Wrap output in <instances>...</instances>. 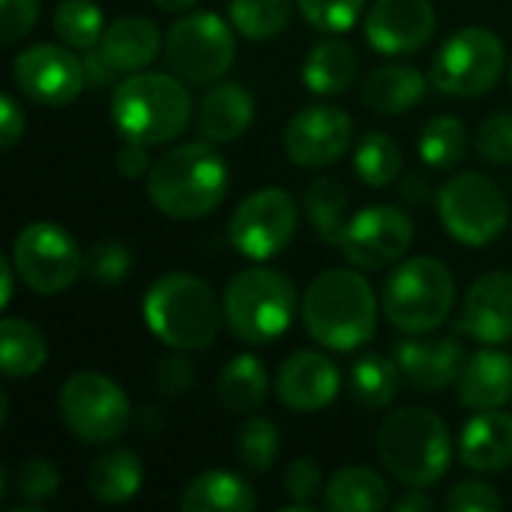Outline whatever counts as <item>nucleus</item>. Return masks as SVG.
Listing matches in <instances>:
<instances>
[{
    "label": "nucleus",
    "instance_id": "obj_54",
    "mask_svg": "<svg viewBox=\"0 0 512 512\" xmlns=\"http://www.w3.org/2000/svg\"><path fill=\"white\" fill-rule=\"evenodd\" d=\"M6 414H9V396L0 393V423H6Z\"/></svg>",
    "mask_w": 512,
    "mask_h": 512
},
{
    "label": "nucleus",
    "instance_id": "obj_39",
    "mask_svg": "<svg viewBox=\"0 0 512 512\" xmlns=\"http://www.w3.org/2000/svg\"><path fill=\"white\" fill-rule=\"evenodd\" d=\"M132 273V252L120 240H99L84 252V276L99 285H120Z\"/></svg>",
    "mask_w": 512,
    "mask_h": 512
},
{
    "label": "nucleus",
    "instance_id": "obj_5",
    "mask_svg": "<svg viewBox=\"0 0 512 512\" xmlns=\"http://www.w3.org/2000/svg\"><path fill=\"white\" fill-rule=\"evenodd\" d=\"M378 459L405 486H435L453 462V438L447 423L420 405L399 408L378 426Z\"/></svg>",
    "mask_w": 512,
    "mask_h": 512
},
{
    "label": "nucleus",
    "instance_id": "obj_53",
    "mask_svg": "<svg viewBox=\"0 0 512 512\" xmlns=\"http://www.w3.org/2000/svg\"><path fill=\"white\" fill-rule=\"evenodd\" d=\"M162 12H192L198 0H153Z\"/></svg>",
    "mask_w": 512,
    "mask_h": 512
},
{
    "label": "nucleus",
    "instance_id": "obj_52",
    "mask_svg": "<svg viewBox=\"0 0 512 512\" xmlns=\"http://www.w3.org/2000/svg\"><path fill=\"white\" fill-rule=\"evenodd\" d=\"M15 264L12 258H0V309H6L12 303V294H15Z\"/></svg>",
    "mask_w": 512,
    "mask_h": 512
},
{
    "label": "nucleus",
    "instance_id": "obj_51",
    "mask_svg": "<svg viewBox=\"0 0 512 512\" xmlns=\"http://www.w3.org/2000/svg\"><path fill=\"white\" fill-rule=\"evenodd\" d=\"M393 510L396 512H432L435 510V501H432V495H426L423 489H408L396 504H393Z\"/></svg>",
    "mask_w": 512,
    "mask_h": 512
},
{
    "label": "nucleus",
    "instance_id": "obj_32",
    "mask_svg": "<svg viewBox=\"0 0 512 512\" xmlns=\"http://www.w3.org/2000/svg\"><path fill=\"white\" fill-rule=\"evenodd\" d=\"M48 360V342L39 327L24 318L6 315L0 321V369L6 378H30Z\"/></svg>",
    "mask_w": 512,
    "mask_h": 512
},
{
    "label": "nucleus",
    "instance_id": "obj_13",
    "mask_svg": "<svg viewBox=\"0 0 512 512\" xmlns=\"http://www.w3.org/2000/svg\"><path fill=\"white\" fill-rule=\"evenodd\" d=\"M300 207L291 192L279 186L246 195L228 219L231 246L249 261H270L294 240Z\"/></svg>",
    "mask_w": 512,
    "mask_h": 512
},
{
    "label": "nucleus",
    "instance_id": "obj_28",
    "mask_svg": "<svg viewBox=\"0 0 512 512\" xmlns=\"http://www.w3.org/2000/svg\"><path fill=\"white\" fill-rule=\"evenodd\" d=\"M390 504V486L375 468L351 465L324 486V507L336 512H378Z\"/></svg>",
    "mask_w": 512,
    "mask_h": 512
},
{
    "label": "nucleus",
    "instance_id": "obj_7",
    "mask_svg": "<svg viewBox=\"0 0 512 512\" xmlns=\"http://www.w3.org/2000/svg\"><path fill=\"white\" fill-rule=\"evenodd\" d=\"M222 309L234 339L246 345H270L294 324L297 288L279 270L249 267L228 282Z\"/></svg>",
    "mask_w": 512,
    "mask_h": 512
},
{
    "label": "nucleus",
    "instance_id": "obj_44",
    "mask_svg": "<svg viewBox=\"0 0 512 512\" xmlns=\"http://www.w3.org/2000/svg\"><path fill=\"white\" fill-rule=\"evenodd\" d=\"M444 507L450 512H495L504 507V501H501V495L489 483H483V480H465V483H456L447 492Z\"/></svg>",
    "mask_w": 512,
    "mask_h": 512
},
{
    "label": "nucleus",
    "instance_id": "obj_37",
    "mask_svg": "<svg viewBox=\"0 0 512 512\" xmlns=\"http://www.w3.org/2000/svg\"><path fill=\"white\" fill-rule=\"evenodd\" d=\"M51 27L57 33V39L75 51H87L96 48L102 33H105V21H102V9L93 0H63L54 9Z\"/></svg>",
    "mask_w": 512,
    "mask_h": 512
},
{
    "label": "nucleus",
    "instance_id": "obj_30",
    "mask_svg": "<svg viewBox=\"0 0 512 512\" xmlns=\"http://www.w3.org/2000/svg\"><path fill=\"white\" fill-rule=\"evenodd\" d=\"M267 366L255 354H237L225 363L216 393L231 414H255L267 402Z\"/></svg>",
    "mask_w": 512,
    "mask_h": 512
},
{
    "label": "nucleus",
    "instance_id": "obj_29",
    "mask_svg": "<svg viewBox=\"0 0 512 512\" xmlns=\"http://www.w3.org/2000/svg\"><path fill=\"white\" fill-rule=\"evenodd\" d=\"M141 480H144L141 459L132 450H123V447L102 453L87 471L90 495L99 504H108V507L132 501L138 495V489H141Z\"/></svg>",
    "mask_w": 512,
    "mask_h": 512
},
{
    "label": "nucleus",
    "instance_id": "obj_33",
    "mask_svg": "<svg viewBox=\"0 0 512 512\" xmlns=\"http://www.w3.org/2000/svg\"><path fill=\"white\" fill-rule=\"evenodd\" d=\"M402 369L396 357L384 354H363L351 366V396L366 411H384L393 405L402 387Z\"/></svg>",
    "mask_w": 512,
    "mask_h": 512
},
{
    "label": "nucleus",
    "instance_id": "obj_14",
    "mask_svg": "<svg viewBox=\"0 0 512 512\" xmlns=\"http://www.w3.org/2000/svg\"><path fill=\"white\" fill-rule=\"evenodd\" d=\"M411 243V216L396 204H372L351 216L339 249L357 270H387L408 255Z\"/></svg>",
    "mask_w": 512,
    "mask_h": 512
},
{
    "label": "nucleus",
    "instance_id": "obj_35",
    "mask_svg": "<svg viewBox=\"0 0 512 512\" xmlns=\"http://www.w3.org/2000/svg\"><path fill=\"white\" fill-rule=\"evenodd\" d=\"M294 0H231L228 21L249 42H267L288 30Z\"/></svg>",
    "mask_w": 512,
    "mask_h": 512
},
{
    "label": "nucleus",
    "instance_id": "obj_17",
    "mask_svg": "<svg viewBox=\"0 0 512 512\" xmlns=\"http://www.w3.org/2000/svg\"><path fill=\"white\" fill-rule=\"evenodd\" d=\"M438 18L429 0H375L366 9V42L384 57H405L426 48L435 36Z\"/></svg>",
    "mask_w": 512,
    "mask_h": 512
},
{
    "label": "nucleus",
    "instance_id": "obj_40",
    "mask_svg": "<svg viewBox=\"0 0 512 512\" xmlns=\"http://www.w3.org/2000/svg\"><path fill=\"white\" fill-rule=\"evenodd\" d=\"M12 489L24 504L42 507L60 489V474L48 459H24L12 474Z\"/></svg>",
    "mask_w": 512,
    "mask_h": 512
},
{
    "label": "nucleus",
    "instance_id": "obj_22",
    "mask_svg": "<svg viewBox=\"0 0 512 512\" xmlns=\"http://www.w3.org/2000/svg\"><path fill=\"white\" fill-rule=\"evenodd\" d=\"M255 120V99L237 81H216L198 105V135L210 144L237 141Z\"/></svg>",
    "mask_w": 512,
    "mask_h": 512
},
{
    "label": "nucleus",
    "instance_id": "obj_38",
    "mask_svg": "<svg viewBox=\"0 0 512 512\" xmlns=\"http://www.w3.org/2000/svg\"><path fill=\"white\" fill-rule=\"evenodd\" d=\"M234 453L243 468L264 474L279 459V429L267 417H249L234 441Z\"/></svg>",
    "mask_w": 512,
    "mask_h": 512
},
{
    "label": "nucleus",
    "instance_id": "obj_45",
    "mask_svg": "<svg viewBox=\"0 0 512 512\" xmlns=\"http://www.w3.org/2000/svg\"><path fill=\"white\" fill-rule=\"evenodd\" d=\"M0 3H3V9H0V15H3L0 45L9 48L33 30V24L39 18V0H0Z\"/></svg>",
    "mask_w": 512,
    "mask_h": 512
},
{
    "label": "nucleus",
    "instance_id": "obj_20",
    "mask_svg": "<svg viewBox=\"0 0 512 512\" xmlns=\"http://www.w3.org/2000/svg\"><path fill=\"white\" fill-rule=\"evenodd\" d=\"M396 363L402 378L423 396L450 390L465 369V348L459 339H405L396 345Z\"/></svg>",
    "mask_w": 512,
    "mask_h": 512
},
{
    "label": "nucleus",
    "instance_id": "obj_42",
    "mask_svg": "<svg viewBox=\"0 0 512 512\" xmlns=\"http://www.w3.org/2000/svg\"><path fill=\"white\" fill-rule=\"evenodd\" d=\"M285 492L294 501V512H312L315 498L324 495V477L315 459H294L285 471Z\"/></svg>",
    "mask_w": 512,
    "mask_h": 512
},
{
    "label": "nucleus",
    "instance_id": "obj_31",
    "mask_svg": "<svg viewBox=\"0 0 512 512\" xmlns=\"http://www.w3.org/2000/svg\"><path fill=\"white\" fill-rule=\"evenodd\" d=\"M348 189L339 177H315L309 186H306V198H303V210H306V219L309 225L315 228V234L330 243V246H339L342 243V234L351 222V213H348Z\"/></svg>",
    "mask_w": 512,
    "mask_h": 512
},
{
    "label": "nucleus",
    "instance_id": "obj_19",
    "mask_svg": "<svg viewBox=\"0 0 512 512\" xmlns=\"http://www.w3.org/2000/svg\"><path fill=\"white\" fill-rule=\"evenodd\" d=\"M342 387L336 363L321 351H294L276 372V396L285 408L312 414L327 408Z\"/></svg>",
    "mask_w": 512,
    "mask_h": 512
},
{
    "label": "nucleus",
    "instance_id": "obj_26",
    "mask_svg": "<svg viewBox=\"0 0 512 512\" xmlns=\"http://www.w3.org/2000/svg\"><path fill=\"white\" fill-rule=\"evenodd\" d=\"M360 75L357 51L348 39L330 36L321 39L315 48H309L303 60V84L315 96H336L345 93Z\"/></svg>",
    "mask_w": 512,
    "mask_h": 512
},
{
    "label": "nucleus",
    "instance_id": "obj_10",
    "mask_svg": "<svg viewBox=\"0 0 512 512\" xmlns=\"http://www.w3.org/2000/svg\"><path fill=\"white\" fill-rule=\"evenodd\" d=\"M507 48L489 27L456 30L432 60V84L444 96L474 99L486 96L504 75Z\"/></svg>",
    "mask_w": 512,
    "mask_h": 512
},
{
    "label": "nucleus",
    "instance_id": "obj_49",
    "mask_svg": "<svg viewBox=\"0 0 512 512\" xmlns=\"http://www.w3.org/2000/svg\"><path fill=\"white\" fill-rule=\"evenodd\" d=\"M114 168H117V174L126 177V180H141V177L150 174L153 162H150V153H147L144 144L126 141V144L117 150V156H114Z\"/></svg>",
    "mask_w": 512,
    "mask_h": 512
},
{
    "label": "nucleus",
    "instance_id": "obj_41",
    "mask_svg": "<svg viewBox=\"0 0 512 512\" xmlns=\"http://www.w3.org/2000/svg\"><path fill=\"white\" fill-rule=\"evenodd\" d=\"M294 3L300 15L321 33L351 30L366 9V0H294Z\"/></svg>",
    "mask_w": 512,
    "mask_h": 512
},
{
    "label": "nucleus",
    "instance_id": "obj_27",
    "mask_svg": "<svg viewBox=\"0 0 512 512\" xmlns=\"http://www.w3.org/2000/svg\"><path fill=\"white\" fill-rule=\"evenodd\" d=\"M255 489L234 471H204L198 474L180 498L183 512H252Z\"/></svg>",
    "mask_w": 512,
    "mask_h": 512
},
{
    "label": "nucleus",
    "instance_id": "obj_25",
    "mask_svg": "<svg viewBox=\"0 0 512 512\" xmlns=\"http://www.w3.org/2000/svg\"><path fill=\"white\" fill-rule=\"evenodd\" d=\"M426 75L417 66L408 63H387L378 66L366 81H363V105L375 114H408L417 108L426 96Z\"/></svg>",
    "mask_w": 512,
    "mask_h": 512
},
{
    "label": "nucleus",
    "instance_id": "obj_2",
    "mask_svg": "<svg viewBox=\"0 0 512 512\" xmlns=\"http://www.w3.org/2000/svg\"><path fill=\"white\" fill-rule=\"evenodd\" d=\"M306 333L330 351H357L375 336L378 297L360 270H324L300 303Z\"/></svg>",
    "mask_w": 512,
    "mask_h": 512
},
{
    "label": "nucleus",
    "instance_id": "obj_9",
    "mask_svg": "<svg viewBox=\"0 0 512 512\" xmlns=\"http://www.w3.org/2000/svg\"><path fill=\"white\" fill-rule=\"evenodd\" d=\"M237 30L216 12H186L165 36L168 69L186 84H216L237 57Z\"/></svg>",
    "mask_w": 512,
    "mask_h": 512
},
{
    "label": "nucleus",
    "instance_id": "obj_50",
    "mask_svg": "<svg viewBox=\"0 0 512 512\" xmlns=\"http://www.w3.org/2000/svg\"><path fill=\"white\" fill-rule=\"evenodd\" d=\"M438 192L441 189H435V180L426 171H411L399 186V198L408 207H426L429 201H438Z\"/></svg>",
    "mask_w": 512,
    "mask_h": 512
},
{
    "label": "nucleus",
    "instance_id": "obj_12",
    "mask_svg": "<svg viewBox=\"0 0 512 512\" xmlns=\"http://www.w3.org/2000/svg\"><path fill=\"white\" fill-rule=\"evenodd\" d=\"M12 264L18 279L42 297L63 294L84 273V255L75 237L57 222L24 225L12 243Z\"/></svg>",
    "mask_w": 512,
    "mask_h": 512
},
{
    "label": "nucleus",
    "instance_id": "obj_1",
    "mask_svg": "<svg viewBox=\"0 0 512 512\" xmlns=\"http://www.w3.org/2000/svg\"><path fill=\"white\" fill-rule=\"evenodd\" d=\"M144 180L150 204L177 222L216 213L228 195V165L210 141H186L168 147Z\"/></svg>",
    "mask_w": 512,
    "mask_h": 512
},
{
    "label": "nucleus",
    "instance_id": "obj_46",
    "mask_svg": "<svg viewBox=\"0 0 512 512\" xmlns=\"http://www.w3.org/2000/svg\"><path fill=\"white\" fill-rule=\"evenodd\" d=\"M186 351H177L165 357L156 369V387L165 399H180L195 387V366L183 357Z\"/></svg>",
    "mask_w": 512,
    "mask_h": 512
},
{
    "label": "nucleus",
    "instance_id": "obj_16",
    "mask_svg": "<svg viewBox=\"0 0 512 512\" xmlns=\"http://www.w3.org/2000/svg\"><path fill=\"white\" fill-rule=\"evenodd\" d=\"M351 144H354L351 114L327 102L300 108L282 132L285 156L300 168L336 165L351 150Z\"/></svg>",
    "mask_w": 512,
    "mask_h": 512
},
{
    "label": "nucleus",
    "instance_id": "obj_18",
    "mask_svg": "<svg viewBox=\"0 0 512 512\" xmlns=\"http://www.w3.org/2000/svg\"><path fill=\"white\" fill-rule=\"evenodd\" d=\"M456 330L480 345L512 342V273H483L465 294Z\"/></svg>",
    "mask_w": 512,
    "mask_h": 512
},
{
    "label": "nucleus",
    "instance_id": "obj_24",
    "mask_svg": "<svg viewBox=\"0 0 512 512\" xmlns=\"http://www.w3.org/2000/svg\"><path fill=\"white\" fill-rule=\"evenodd\" d=\"M105 60L120 72V75H132V72H141L147 69L159 51H165V42H162V33L159 27L144 18V15H123L117 21H111L96 45Z\"/></svg>",
    "mask_w": 512,
    "mask_h": 512
},
{
    "label": "nucleus",
    "instance_id": "obj_47",
    "mask_svg": "<svg viewBox=\"0 0 512 512\" xmlns=\"http://www.w3.org/2000/svg\"><path fill=\"white\" fill-rule=\"evenodd\" d=\"M24 126H27L24 108L15 102V96L3 93L0 96V147L12 150L24 138Z\"/></svg>",
    "mask_w": 512,
    "mask_h": 512
},
{
    "label": "nucleus",
    "instance_id": "obj_21",
    "mask_svg": "<svg viewBox=\"0 0 512 512\" xmlns=\"http://www.w3.org/2000/svg\"><path fill=\"white\" fill-rule=\"evenodd\" d=\"M456 390L468 411L504 408L512 399V357L498 348H480L465 360Z\"/></svg>",
    "mask_w": 512,
    "mask_h": 512
},
{
    "label": "nucleus",
    "instance_id": "obj_34",
    "mask_svg": "<svg viewBox=\"0 0 512 512\" xmlns=\"http://www.w3.org/2000/svg\"><path fill=\"white\" fill-rule=\"evenodd\" d=\"M402 168H405V156L393 135L378 129L360 135L354 147V171L369 189H384L396 183V177H402Z\"/></svg>",
    "mask_w": 512,
    "mask_h": 512
},
{
    "label": "nucleus",
    "instance_id": "obj_36",
    "mask_svg": "<svg viewBox=\"0 0 512 512\" xmlns=\"http://www.w3.org/2000/svg\"><path fill=\"white\" fill-rule=\"evenodd\" d=\"M417 147H420V159L432 171H450L468 153V129L459 117L438 114L423 126Z\"/></svg>",
    "mask_w": 512,
    "mask_h": 512
},
{
    "label": "nucleus",
    "instance_id": "obj_6",
    "mask_svg": "<svg viewBox=\"0 0 512 512\" xmlns=\"http://www.w3.org/2000/svg\"><path fill=\"white\" fill-rule=\"evenodd\" d=\"M453 303L456 279L450 267L432 255L399 261L381 291L384 318L408 336H426L438 330L444 321H450Z\"/></svg>",
    "mask_w": 512,
    "mask_h": 512
},
{
    "label": "nucleus",
    "instance_id": "obj_4",
    "mask_svg": "<svg viewBox=\"0 0 512 512\" xmlns=\"http://www.w3.org/2000/svg\"><path fill=\"white\" fill-rule=\"evenodd\" d=\"M141 309L150 333L174 351H207L225 324L216 291L204 279L180 270L159 276Z\"/></svg>",
    "mask_w": 512,
    "mask_h": 512
},
{
    "label": "nucleus",
    "instance_id": "obj_15",
    "mask_svg": "<svg viewBox=\"0 0 512 512\" xmlns=\"http://www.w3.org/2000/svg\"><path fill=\"white\" fill-rule=\"evenodd\" d=\"M12 81L30 102L48 108L69 105L87 87L81 57H75L69 45L54 42H39L18 51L12 60Z\"/></svg>",
    "mask_w": 512,
    "mask_h": 512
},
{
    "label": "nucleus",
    "instance_id": "obj_11",
    "mask_svg": "<svg viewBox=\"0 0 512 512\" xmlns=\"http://www.w3.org/2000/svg\"><path fill=\"white\" fill-rule=\"evenodd\" d=\"M57 408L63 426L84 444H111L132 423V408L123 387L102 372L69 375L60 387Z\"/></svg>",
    "mask_w": 512,
    "mask_h": 512
},
{
    "label": "nucleus",
    "instance_id": "obj_3",
    "mask_svg": "<svg viewBox=\"0 0 512 512\" xmlns=\"http://www.w3.org/2000/svg\"><path fill=\"white\" fill-rule=\"evenodd\" d=\"M192 96L174 72H132L111 90V123L123 141L159 147L186 132Z\"/></svg>",
    "mask_w": 512,
    "mask_h": 512
},
{
    "label": "nucleus",
    "instance_id": "obj_8",
    "mask_svg": "<svg viewBox=\"0 0 512 512\" xmlns=\"http://www.w3.org/2000/svg\"><path fill=\"white\" fill-rule=\"evenodd\" d=\"M438 216L453 240L483 249L507 231L510 201L492 177L465 171L441 186Z\"/></svg>",
    "mask_w": 512,
    "mask_h": 512
},
{
    "label": "nucleus",
    "instance_id": "obj_43",
    "mask_svg": "<svg viewBox=\"0 0 512 512\" xmlns=\"http://www.w3.org/2000/svg\"><path fill=\"white\" fill-rule=\"evenodd\" d=\"M477 150L492 165H512V111H498L483 120Z\"/></svg>",
    "mask_w": 512,
    "mask_h": 512
},
{
    "label": "nucleus",
    "instance_id": "obj_23",
    "mask_svg": "<svg viewBox=\"0 0 512 512\" xmlns=\"http://www.w3.org/2000/svg\"><path fill=\"white\" fill-rule=\"evenodd\" d=\"M459 462L480 474H498L512 465V417L498 411H477L459 438Z\"/></svg>",
    "mask_w": 512,
    "mask_h": 512
},
{
    "label": "nucleus",
    "instance_id": "obj_48",
    "mask_svg": "<svg viewBox=\"0 0 512 512\" xmlns=\"http://www.w3.org/2000/svg\"><path fill=\"white\" fill-rule=\"evenodd\" d=\"M81 66H84V81L90 90H114L117 87V69L105 60V54L99 48H87L81 51Z\"/></svg>",
    "mask_w": 512,
    "mask_h": 512
},
{
    "label": "nucleus",
    "instance_id": "obj_55",
    "mask_svg": "<svg viewBox=\"0 0 512 512\" xmlns=\"http://www.w3.org/2000/svg\"><path fill=\"white\" fill-rule=\"evenodd\" d=\"M510 87H512V66H510Z\"/></svg>",
    "mask_w": 512,
    "mask_h": 512
}]
</instances>
